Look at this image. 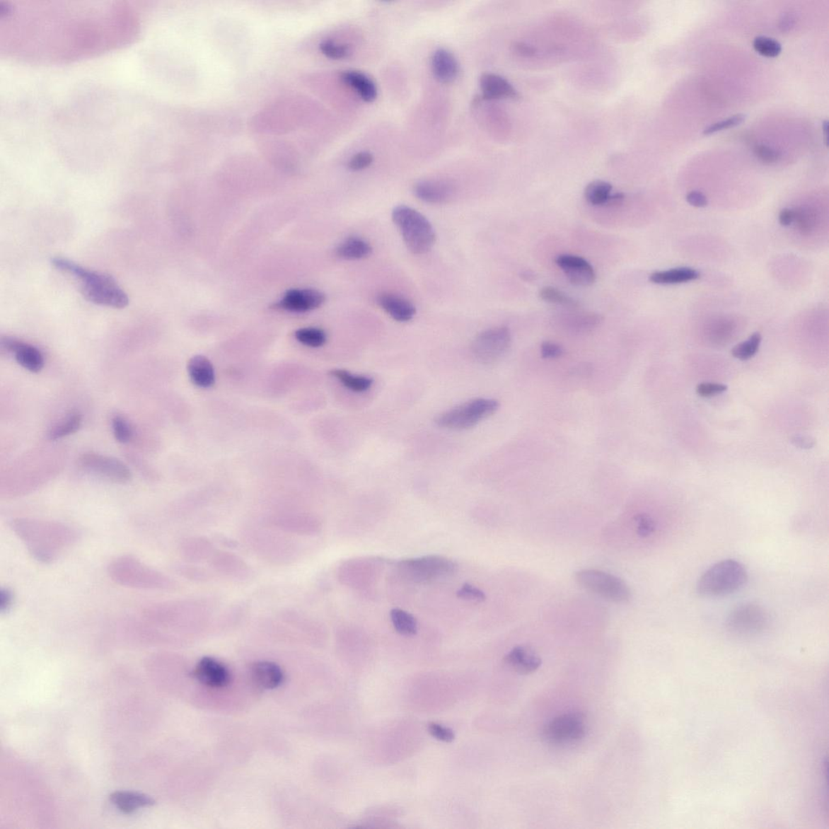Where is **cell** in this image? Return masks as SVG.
Segmentation results:
<instances>
[{
  "label": "cell",
  "instance_id": "cell-1",
  "mask_svg": "<svg viewBox=\"0 0 829 829\" xmlns=\"http://www.w3.org/2000/svg\"><path fill=\"white\" fill-rule=\"evenodd\" d=\"M137 3L0 1V52L36 65L74 63L127 47L141 35Z\"/></svg>",
  "mask_w": 829,
  "mask_h": 829
},
{
  "label": "cell",
  "instance_id": "cell-2",
  "mask_svg": "<svg viewBox=\"0 0 829 829\" xmlns=\"http://www.w3.org/2000/svg\"><path fill=\"white\" fill-rule=\"evenodd\" d=\"M12 528L31 555L44 563L54 561L78 540L76 530L52 521L18 518L13 521Z\"/></svg>",
  "mask_w": 829,
  "mask_h": 829
},
{
  "label": "cell",
  "instance_id": "cell-3",
  "mask_svg": "<svg viewBox=\"0 0 829 829\" xmlns=\"http://www.w3.org/2000/svg\"><path fill=\"white\" fill-rule=\"evenodd\" d=\"M52 265L59 270L69 272L79 279L82 283V294L92 303L117 309L127 306V294L110 274L87 270L63 257H54Z\"/></svg>",
  "mask_w": 829,
  "mask_h": 829
},
{
  "label": "cell",
  "instance_id": "cell-4",
  "mask_svg": "<svg viewBox=\"0 0 829 829\" xmlns=\"http://www.w3.org/2000/svg\"><path fill=\"white\" fill-rule=\"evenodd\" d=\"M110 578L116 584L134 589L170 590L175 582L166 575L132 556L117 558L109 567Z\"/></svg>",
  "mask_w": 829,
  "mask_h": 829
},
{
  "label": "cell",
  "instance_id": "cell-5",
  "mask_svg": "<svg viewBox=\"0 0 829 829\" xmlns=\"http://www.w3.org/2000/svg\"><path fill=\"white\" fill-rule=\"evenodd\" d=\"M748 581L744 565L736 560H724L705 570L697 584L699 596L722 597L741 589Z\"/></svg>",
  "mask_w": 829,
  "mask_h": 829
},
{
  "label": "cell",
  "instance_id": "cell-6",
  "mask_svg": "<svg viewBox=\"0 0 829 829\" xmlns=\"http://www.w3.org/2000/svg\"><path fill=\"white\" fill-rule=\"evenodd\" d=\"M392 219L412 253L423 255L432 249L434 229L427 218L410 207L400 205L392 211Z\"/></svg>",
  "mask_w": 829,
  "mask_h": 829
},
{
  "label": "cell",
  "instance_id": "cell-7",
  "mask_svg": "<svg viewBox=\"0 0 829 829\" xmlns=\"http://www.w3.org/2000/svg\"><path fill=\"white\" fill-rule=\"evenodd\" d=\"M499 406L496 400L480 398L441 413L436 418L435 424L441 429H469L494 414Z\"/></svg>",
  "mask_w": 829,
  "mask_h": 829
},
{
  "label": "cell",
  "instance_id": "cell-8",
  "mask_svg": "<svg viewBox=\"0 0 829 829\" xmlns=\"http://www.w3.org/2000/svg\"><path fill=\"white\" fill-rule=\"evenodd\" d=\"M396 568L403 578L424 584L455 574L458 564L449 558L435 555L402 560Z\"/></svg>",
  "mask_w": 829,
  "mask_h": 829
},
{
  "label": "cell",
  "instance_id": "cell-9",
  "mask_svg": "<svg viewBox=\"0 0 829 829\" xmlns=\"http://www.w3.org/2000/svg\"><path fill=\"white\" fill-rule=\"evenodd\" d=\"M575 579L584 589L606 601L616 603L630 601L629 586L613 574L598 569H582L576 573Z\"/></svg>",
  "mask_w": 829,
  "mask_h": 829
},
{
  "label": "cell",
  "instance_id": "cell-10",
  "mask_svg": "<svg viewBox=\"0 0 829 829\" xmlns=\"http://www.w3.org/2000/svg\"><path fill=\"white\" fill-rule=\"evenodd\" d=\"M585 715L565 713L549 721L543 728L542 738L547 743L561 746L581 741L586 736Z\"/></svg>",
  "mask_w": 829,
  "mask_h": 829
},
{
  "label": "cell",
  "instance_id": "cell-11",
  "mask_svg": "<svg viewBox=\"0 0 829 829\" xmlns=\"http://www.w3.org/2000/svg\"><path fill=\"white\" fill-rule=\"evenodd\" d=\"M769 615L754 603H744L734 609L726 621V629L734 636L752 637L768 628Z\"/></svg>",
  "mask_w": 829,
  "mask_h": 829
},
{
  "label": "cell",
  "instance_id": "cell-12",
  "mask_svg": "<svg viewBox=\"0 0 829 829\" xmlns=\"http://www.w3.org/2000/svg\"><path fill=\"white\" fill-rule=\"evenodd\" d=\"M511 342V330L506 327L490 328L476 336L472 346L473 354L476 361L489 365L506 354Z\"/></svg>",
  "mask_w": 829,
  "mask_h": 829
},
{
  "label": "cell",
  "instance_id": "cell-13",
  "mask_svg": "<svg viewBox=\"0 0 829 829\" xmlns=\"http://www.w3.org/2000/svg\"><path fill=\"white\" fill-rule=\"evenodd\" d=\"M81 462L82 467L89 472L115 483H125L131 479L130 470L117 459L97 453H87Z\"/></svg>",
  "mask_w": 829,
  "mask_h": 829
},
{
  "label": "cell",
  "instance_id": "cell-14",
  "mask_svg": "<svg viewBox=\"0 0 829 829\" xmlns=\"http://www.w3.org/2000/svg\"><path fill=\"white\" fill-rule=\"evenodd\" d=\"M556 263L562 269L571 284L579 287H589L596 282V274L590 262L584 257L562 255Z\"/></svg>",
  "mask_w": 829,
  "mask_h": 829
},
{
  "label": "cell",
  "instance_id": "cell-15",
  "mask_svg": "<svg viewBox=\"0 0 829 829\" xmlns=\"http://www.w3.org/2000/svg\"><path fill=\"white\" fill-rule=\"evenodd\" d=\"M325 301L323 293L315 289H291L277 305L284 311L304 313L317 309Z\"/></svg>",
  "mask_w": 829,
  "mask_h": 829
},
{
  "label": "cell",
  "instance_id": "cell-16",
  "mask_svg": "<svg viewBox=\"0 0 829 829\" xmlns=\"http://www.w3.org/2000/svg\"><path fill=\"white\" fill-rule=\"evenodd\" d=\"M1 347L4 350L14 354L16 361L27 371L37 373L43 368V356L35 347L9 337L2 339Z\"/></svg>",
  "mask_w": 829,
  "mask_h": 829
},
{
  "label": "cell",
  "instance_id": "cell-17",
  "mask_svg": "<svg viewBox=\"0 0 829 829\" xmlns=\"http://www.w3.org/2000/svg\"><path fill=\"white\" fill-rule=\"evenodd\" d=\"M414 193L425 203L441 204L453 198L456 187L453 183L444 179H427L416 184Z\"/></svg>",
  "mask_w": 829,
  "mask_h": 829
},
{
  "label": "cell",
  "instance_id": "cell-18",
  "mask_svg": "<svg viewBox=\"0 0 829 829\" xmlns=\"http://www.w3.org/2000/svg\"><path fill=\"white\" fill-rule=\"evenodd\" d=\"M193 676L204 685L211 688L226 687L231 682V674L226 666L209 657L199 661L193 671Z\"/></svg>",
  "mask_w": 829,
  "mask_h": 829
},
{
  "label": "cell",
  "instance_id": "cell-19",
  "mask_svg": "<svg viewBox=\"0 0 829 829\" xmlns=\"http://www.w3.org/2000/svg\"><path fill=\"white\" fill-rule=\"evenodd\" d=\"M603 317L593 313H569L558 316L555 322L559 327L571 334H586L596 329Z\"/></svg>",
  "mask_w": 829,
  "mask_h": 829
},
{
  "label": "cell",
  "instance_id": "cell-20",
  "mask_svg": "<svg viewBox=\"0 0 829 829\" xmlns=\"http://www.w3.org/2000/svg\"><path fill=\"white\" fill-rule=\"evenodd\" d=\"M505 662L509 668L521 675L534 673L542 664L539 654L528 646L514 647L506 655Z\"/></svg>",
  "mask_w": 829,
  "mask_h": 829
},
{
  "label": "cell",
  "instance_id": "cell-21",
  "mask_svg": "<svg viewBox=\"0 0 829 829\" xmlns=\"http://www.w3.org/2000/svg\"><path fill=\"white\" fill-rule=\"evenodd\" d=\"M377 303L397 322L407 323L416 315V307L411 301L400 295L381 294L378 296Z\"/></svg>",
  "mask_w": 829,
  "mask_h": 829
},
{
  "label": "cell",
  "instance_id": "cell-22",
  "mask_svg": "<svg viewBox=\"0 0 829 829\" xmlns=\"http://www.w3.org/2000/svg\"><path fill=\"white\" fill-rule=\"evenodd\" d=\"M431 66L436 79L441 83H451L457 79L459 74V66L455 55L444 48L435 50L431 59Z\"/></svg>",
  "mask_w": 829,
  "mask_h": 829
},
{
  "label": "cell",
  "instance_id": "cell-23",
  "mask_svg": "<svg viewBox=\"0 0 829 829\" xmlns=\"http://www.w3.org/2000/svg\"><path fill=\"white\" fill-rule=\"evenodd\" d=\"M480 86L486 100L516 98L518 93L505 78L494 74H485L480 77Z\"/></svg>",
  "mask_w": 829,
  "mask_h": 829
},
{
  "label": "cell",
  "instance_id": "cell-24",
  "mask_svg": "<svg viewBox=\"0 0 829 829\" xmlns=\"http://www.w3.org/2000/svg\"><path fill=\"white\" fill-rule=\"evenodd\" d=\"M340 79L346 86L359 95L366 103H373L378 97V88L375 83L362 72L346 71L342 72Z\"/></svg>",
  "mask_w": 829,
  "mask_h": 829
},
{
  "label": "cell",
  "instance_id": "cell-25",
  "mask_svg": "<svg viewBox=\"0 0 829 829\" xmlns=\"http://www.w3.org/2000/svg\"><path fill=\"white\" fill-rule=\"evenodd\" d=\"M212 567L224 575L235 579H244L249 574L248 564L243 559L228 552H218L211 557Z\"/></svg>",
  "mask_w": 829,
  "mask_h": 829
},
{
  "label": "cell",
  "instance_id": "cell-26",
  "mask_svg": "<svg viewBox=\"0 0 829 829\" xmlns=\"http://www.w3.org/2000/svg\"><path fill=\"white\" fill-rule=\"evenodd\" d=\"M187 371L194 384L201 388H209L216 381L215 371L211 362L201 355L190 358Z\"/></svg>",
  "mask_w": 829,
  "mask_h": 829
},
{
  "label": "cell",
  "instance_id": "cell-27",
  "mask_svg": "<svg viewBox=\"0 0 829 829\" xmlns=\"http://www.w3.org/2000/svg\"><path fill=\"white\" fill-rule=\"evenodd\" d=\"M251 672L256 685L269 690L281 686L284 680L282 668L272 662L256 663Z\"/></svg>",
  "mask_w": 829,
  "mask_h": 829
},
{
  "label": "cell",
  "instance_id": "cell-28",
  "mask_svg": "<svg viewBox=\"0 0 829 829\" xmlns=\"http://www.w3.org/2000/svg\"><path fill=\"white\" fill-rule=\"evenodd\" d=\"M110 797L116 808L125 814H132L139 808L155 804L152 798L137 792H116L111 794Z\"/></svg>",
  "mask_w": 829,
  "mask_h": 829
},
{
  "label": "cell",
  "instance_id": "cell-29",
  "mask_svg": "<svg viewBox=\"0 0 829 829\" xmlns=\"http://www.w3.org/2000/svg\"><path fill=\"white\" fill-rule=\"evenodd\" d=\"M699 277L700 274L695 269L678 267L654 272L649 277V281L657 284H677L696 281Z\"/></svg>",
  "mask_w": 829,
  "mask_h": 829
},
{
  "label": "cell",
  "instance_id": "cell-30",
  "mask_svg": "<svg viewBox=\"0 0 829 829\" xmlns=\"http://www.w3.org/2000/svg\"><path fill=\"white\" fill-rule=\"evenodd\" d=\"M181 551L190 562H201L214 555V547L204 538H190L182 543Z\"/></svg>",
  "mask_w": 829,
  "mask_h": 829
},
{
  "label": "cell",
  "instance_id": "cell-31",
  "mask_svg": "<svg viewBox=\"0 0 829 829\" xmlns=\"http://www.w3.org/2000/svg\"><path fill=\"white\" fill-rule=\"evenodd\" d=\"M372 250V246L366 240L352 237L339 245L337 255L342 259L357 260L366 259L371 255Z\"/></svg>",
  "mask_w": 829,
  "mask_h": 829
},
{
  "label": "cell",
  "instance_id": "cell-32",
  "mask_svg": "<svg viewBox=\"0 0 829 829\" xmlns=\"http://www.w3.org/2000/svg\"><path fill=\"white\" fill-rule=\"evenodd\" d=\"M274 525L284 531L294 532L301 535L315 533L319 529V524L316 518L308 517H288L276 518Z\"/></svg>",
  "mask_w": 829,
  "mask_h": 829
},
{
  "label": "cell",
  "instance_id": "cell-33",
  "mask_svg": "<svg viewBox=\"0 0 829 829\" xmlns=\"http://www.w3.org/2000/svg\"><path fill=\"white\" fill-rule=\"evenodd\" d=\"M332 376L338 379L346 388L356 393H362L372 388L373 380L366 376L352 374L344 369H333L330 373Z\"/></svg>",
  "mask_w": 829,
  "mask_h": 829
},
{
  "label": "cell",
  "instance_id": "cell-34",
  "mask_svg": "<svg viewBox=\"0 0 829 829\" xmlns=\"http://www.w3.org/2000/svg\"><path fill=\"white\" fill-rule=\"evenodd\" d=\"M390 620L394 629L402 636H413L417 634L418 625L414 616L399 608L391 610Z\"/></svg>",
  "mask_w": 829,
  "mask_h": 829
},
{
  "label": "cell",
  "instance_id": "cell-35",
  "mask_svg": "<svg viewBox=\"0 0 829 829\" xmlns=\"http://www.w3.org/2000/svg\"><path fill=\"white\" fill-rule=\"evenodd\" d=\"M612 185L604 181H593L586 187L585 197L592 205L609 204L612 198Z\"/></svg>",
  "mask_w": 829,
  "mask_h": 829
},
{
  "label": "cell",
  "instance_id": "cell-36",
  "mask_svg": "<svg viewBox=\"0 0 829 829\" xmlns=\"http://www.w3.org/2000/svg\"><path fill=\"white\" fill-rule=\"evenodd\" d=\"M81 416L79 413L74 412L70 414L63 422L56 424L50 431L48 434L49 439L57 440L76 433L81 427Z\"/></svg>",
  "mask_w": 829,
  "mask_h": 829
},
{
  "label": "cell",
  "instance_id": "cell-37",
  "mask_svg": "<svg viewBox=\"0 0 829 829\" xmlns=\"http://www.w3.org/2000/svg\"><path fill=\"white\" fill-rule=\"evenodd\" d=\"M761 340H763V337L759 332L753 334L748 340L734 347L731 350L732 356L741 361L750 359L758 354Z\"/></svg>",
  "mask_w": 829,
  "mask_h": 829
},
{
  "label": "cell",
  "instance_id": "cell-38",
  "mask_svg": "<svg viewBox=\"0 0 829 829\" xmlns=\"http://www.w3.org/2000/svg\"><path fill=\"white\" fill-rule=\"evenodd\" d=\"M295 338L301 344L311 347V348H319L327 342V335L324 330L315 327L301 328L296 330Z\"/></svg>",
  "mask_w": 829,
  "mask_h": 829
},
{
  "label": "cell",
  "instance_id": "cell-39",
  "mask_svg": "<svg viewBox=\"0 0 829 829\" xmlns=\"http://www.w3.org/2000/svg\"><path fill=\"white\" fill-rule=\"evenodd\" d=\"M540 298L549 304L562 306L564 307L576 308L579 306L578 301L570 298L567 294L553 287H545L540 291Z\"/></svg>",
  "mask_w": 829,
  "mask_h": 829
},
{
  "label": "cell",
  "instance_id": "cell-40",
  "mask_svg": "<svg viewBox=\"0 0 829 829\" xmlns=\"http://www.w3.org/2000/svg\"><path fill=\"white\" fill-rule=\"evenodd\" d=\"M753 47L761 55L765 57H776L782 52V44L776 39L766 36L755 37Z\"/></svg>",
  "mask_w": 829,
  "mask_h": 829
},
{
  "label": "cell",
  "instance_id": "cell-41",
  "mask_svg": "<svg viewBox=\"0 0 829 829\" xmlns=\"http://www.w3.org/2000/svg\"><path fill=\"white\" fill-rule=\"evenodd\" d=\"M319 49H320L321 52L326 57L332 59H344L349 57L351 54V50L349 46L332 41H326L321 43Z\"/></svg>",
  "mask_w": 829,
  "mask_h": 829
},
{
  "label": "cell",
  "instance_id": "cell-42",
  "mask_svg": "<svg viewBox=\"0 0 829 829\" xmlns=\"http://www.w3.org/2000/svg\"><path fill=\"white\" fill-rule=\"evenodd\" d=\"M112 427H113L114 435L117 441L121 444H127L132 439V429L125 418L121 416L114 417L112 419Z\"/></svg>",
  "mask_w": 829,
  "mask_h": 829
},
{
  "label": "cell",
  "instance_id": "cell-43",
  "mask_svg": "<svg viewBox=\"0 0 829 829\" xmlns=\"http://www.w3.org/2000/svg\"><path fill=\"white\" fill-rule=\"evenodd\" d=\"M746 119V115L743 114H737L728 117L726 120H721L713 123L707 128H705L703 133L705 134H714L718 132L724 131L725 129L741 124V122Z\"/></svg>",
  "mask_w": 829,
  "mask_h": 829
},
{
  "label": "cell",
  "instance_id": "cell-44",
  "mask_svg": "<svg viewBox=\"0 0 829 829\" xmlns=\"http://www.w3.org/2000/svg\"><path fill=\"white\" fill-rule=\"evenodd\" d=\"M794 221L798 224L801 231L809 232L816 226V216L813 212L806 209L794 211Z\"/></svg>",
  "mask_w": 829,
  "mask_h": 829
},
{
  "label": "cell",
  "instance_id": "cell-45",
  "mask_svg": "<svg viewBox=\"0 0 829 829\" xmlns=\"http://www.w3.org/2000/svg\"><path fill=\"white\" fill-rule=\"evenodd\" d=\"M457 596L458 598L465 599V601L473 602H484L486 599V596L484 591H482L479 588L473 585L466 584H464L460 589L457 591Z\"/></svg>",
  "mask_w": 829,
  "mask_h": 829
},
{
  "label": "cell",
  "instance_id": "cell-46",
  "mask_svg": "<svg viewBox=\"0 0 829 829\" xmlns=\"http://www.w3.org/2000/svg\"><path fill=\"white\" fill-rule=\"evenodd\" d=\"M638 535L647 538L654 533L655 523L651 517L647 514H638L634 518Z\"/></svg>",
  "mask_w": 829,
  "mask_h": 829
},
{
  "label": "cell",
  "instance_id": "cell-47",
  "mask_svg": "<svg viewBox=\"0 0 829 829\" xmlns=\"http://www.w3.org/2000/svg\"><path fill=\"white\" fill-rule=\"evenodd\" d=\"M373 156L369 152L358 153L349 162V169L352 171H361L366 169L373 163Z\"/></svg>",
  "mask_w": 829,
  "mask_h": 829
},
{
  "label": "cell",
  "instance_id": "cell-48",
  "mask_svg": "<svg viewBox=\"0 0 829 829\" xmlns=\"http://www.w3.org/2000/svg\"><path fill=\"white\" fill-rule=\"evenodd\" d=\"M754 152L755 155L764 163H775L781 156L779 151L763 144L756 146Z\"/></svg>",
  "mask_w": 829,
  "mask_h": 829
},
{
  "label": "cell",
  "instance_id": "cell-49",
  "mask_svg": "<svg viewBox=\"0 0 829 829\" xmlns=\"http://www.w3.org/2000/svg\"><path fill=\"white\" fill-rule=\"evenodd\" d=\"M727 385L717 383H702L697 386V393L702 397H711L726 391Z\"/></svg>",
  "mask_w": 829,
  "mask_h": 829
},
{
  "label": "cell",
  "instance_id": "cell-50",
  "mask_svg": "<svg viewBox=\"0 0 829 829\" xmlns=\"http://www.w3.org/2000/svg\"><path fill=\"white\" fill-rule=\"evenodd\" d=\"M428 730L430 735L442 742L451 743L455 739L453 731L446 726L438 724H429Z\"/></svg>",
  "mask_w": 829,
  "mask_h": 829
},
{
  "label": "cell",
  "instance_id": "cell-51",
  "mask_svg": "<svg viewBox=\"0 0 829 829\" xmlns=\"http://www.w3.org/2000/svg\"><path fill=\"white\" fill-rule=\"evenodd\" d=\"M541 356L545 359H557L564 355V349L553 342H543L540 348Z\"/></svg>",
  "mask_w": 829,
  "mask_h": 829
},
{
  "label": "cell",
  "instance_id": "cell-52",
  "mask_svg": "<svg viewBox=\"0 0 829 829\" xmlns=\"http://www.w3.org/2000/svg\"><path fill=\"white\" fill-rule=\"evenodd\" d=\"M688 203L696 207H705L708 205V199L702 192L693 190L686 196Z\"/></svg>",
  "mask_w": 829,
  "mask_h": 829
},
{
  "label": "cell",
  "instance_id": "cell-53",
  "mask_svg": "<svg viewBox=\"0 0 829 829\" xmlns=\"http://www.w3.org/2000/svg\"><path fill=\"white\" fill-rule=\"evenodd\" d=\"M794 211L789 209H783L779 214V222L782 226H789L794 222Z\"/></svg>",
  "mask_w": 829,
  "mask_h": 829
},
{
  "label": "cell",
  "instance_id": "cell-54",
  "mask_svg": "<svg viewBox=\"0 0 829 829\" xmlns=\"http://www.w3.org/2000/svg\"><path fill=\"white\" fill-rule=\"evenodd\" d=\"M180 572L182 574L187 576L189 579L196 580H199L203 578L205 579V572H203V571H201L200 569L190 567H182L180 569Z\"/></svg>",
  "mask_w": 829,
  "mask_h": 829
},
{
  "label": "cell",
  "instance_id": "cell-55",
  "mask_svg": "<svg viewBox=\"0 0 829 829\" xmlns=\"http://www.w3.org/2000/svg\"><path fill=\"white\" fill-rule=\"evenodd\" d=\"M13 598L12 592H10L8 590H2L1 596H0V599H1V604H0V606H1L2 612H4V610H8L11 607V604H12L13 602Z\"/></svg>",
  "mask_w": 829,
  "mask_h": 829
},
{
  "label": "cell",
  "instance_id": "cell-56",
  "mask_svg": "<svg viewBox=\"0 0 829 829\" xmlns=\"http://www.w3.org/2000/svg\"><path fill=\"white\" fill-rule=\"evenodd\" d=\"M792 441L795 446L800 448H806V449H809V448H811L815 444L814 441L811 440V439L803 436H795Z\"/></svg>",
  "mask_w": 829,
  "mask_h": 829
},
{
  "label": "cell",
  "instance_id": "cell-57",
  "mask_svg": "<svg viewBox=\"0 0 829 829\" xmlns=\"http://www.w3.org/2000/svg\"><path fill=\"white\" fill-rule=\"evenodd\" d=\"M517 47H518L519 52L525 54L526 55H530L531 54H534V52H535V50L533 48H531L528 46H524V45H523V44L519 45V46H518Z\"/></svg>",
  "mask_w": 829,
  "mask_h": 829
},
{
  "label": "cell",
  "instance_id": "cell-58",
  "mask_svg": "<svg viewBox=\"0 0 829 829\" xmlns=\"http://www.w3.org/2000/svg\"><path fill=\"white\" fill-rule=\"evenodd\" d=\"M521 277H522V278L524 279L525 282L534 281L535 277L534 273H532L531 272H528V271L523 272L522 276H521Z\"/></svg>",
  "mask_w": 829,
  "mask_h": 829
},
{
  "label": "cell",
  "instance_id": "cell-59",
  "mask_svg": "<svg viewBox=\"0 0 829 829\" xmlns=\"http://www.w3.org/2000/svg\"><path fill=\"white\" fill-rule=\"evenodd\" d=\"M828 121H825V122H823V131H825V137H826V138H827V136H828Z\"/></svg>",
  "mask_w": 829,
  "mask_h": 829
}]
</instances>
